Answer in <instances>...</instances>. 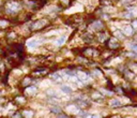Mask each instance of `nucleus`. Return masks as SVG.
Returning <instances> with one entry per match:
<instances>
[{
  "label": "nucleus",
  "instance_id": "2",
  "mask_svg": "<svg viewBox=\"0 0 137 118\" xmlns=\"http://www.w3.org/2000/svg\"><path fill=\"white\" fill-rule=\"evenodd\" d=\"M47 24H48V22L46 20H43V18L42 20H38V21H36L34 23L31 24V26H30L29 29L31 31H38V30H41V29L45 28Z\"/></svg>",
  "mask_w": 137,
  "mask_h": 118
},
{
  "label": "nucleus",
  "instance_id": "22",
  "mask_svg": "<svg viewBox=\"0 0 137 118\" xmlns=\"http://www.w3.org/2000/svg\"><path fill=\"white\" fill-rule=\"evenodd\" d=\"M57 118H68V116L66 114H63V113H60L57 115Z\"/></svg>",
  "mask_w": 137,
  "mask_h": 118
},
{
  "label": "nucleus",
  "instance_id": "12",
  "mask_svg": "<svg viewBox=\"0 0 137 118\" xmlns=\"http://www.w3.org/2000/svg\"><path fill=\"white\" fill-rule=\"evenodd\" d=\"M109 105H110V107H120L121 106V102L118 99H112L109 102Z\"/></svg>",
  "mask_w": 137,
  "mask_h": 118
},
{
  "label": "nucleus",
  "instance_id": "1",
  "mask_svg": "<svg viewBox=\"0 0 137 118\" xmlns=\"http://www.w3.org/2000/svg\"><path fill=\"white\" fill-rule=\"evenodd\" d=\"M4 13L9 15H15L22 10V3L16 1V0H10L3 4Z\"/></svg>",
  "mask_w": 137,
  "mask_h": 118
},
{
  "label": "nucleus",
  "instance_id": "10",
  "mask_svg": "<svg viewBox=\"0 0 137 118\" xmlns=\"http://www.w3.org/2000/svg\"><path fill=\"white\" fill-rule=\"evenodd\" d=\"M93 100L95 101V102H102V101H104V97H103L100 92H97V91H95L94 93H93Z\"/></svg>",
  "mask_w": 137,
  "mask_h": 118
},
{
  "label": "nucleus",
  "instance_id": "7",
  "mask_svg": "<svg viewBox=\"0 0 137 118\" xmlns=\"http://www.w3.org/2000/svg\"><path fill=\"white\" fill-rule=\"evenodd\" d=\"M92 28L95 31H101V30H103V28H104V24H103L101 21H95L92 24Z\"/></svg>",
  "mask_w": 137,
  "mask_h": 118
},
{
  "label": "nucleus",
  "instance_id": "18",
  "mask_svg": "<svg viewBox=\"0 0 137 118\" xmlns=\"http://www.w3.org/2000/svg\"><path fill=\"white\" fill-rule=\"evenodd\" d=\"M61 90L64 91L65 93H71V92H72V89H71L70 87H68V86H65V85L61 86Z\"/></svg>",
  "mask_w": 137,
  "mask_h": 118
},
{
  "label": "nucleus",
  "instance_id": "8",
  "mask_svg": "<svg viewBox=\"0 0 137 118\" xmlns=\"http://www.w3.org/2000/svg\"><path fill=\"white\" fill-rule=\"evenodd\" d=\"M14 102L18 105H23V104L26 103V98L24 96H16L14 98Z\"/></svg>",
  "mask_w": 137,
  "mask_h": 118
},
{
  "label": "nucleus",
  "instance_id": "9",
  "mask_svg": "<svg viewBox=\"0 0 137 118\" xmlns=\"http://www.w3.org/2000/svg\"><path fill=\"white\" fill-rule=\"evenodd\" d=\"M31 83H32V78H31V77H29V76H27V77H24V78H23V81L21 82V86L25 88V87L29 86Z\"/></svg>",
  "mask_w": 137,
  "mask_h": 118
},
{
  "label": "nucleus",
  "instance_id": "16",
  "mask_svg": "<svg viewBox=\"0 0 137 118\" xmlns=\"http://www.w3.org/2000/svg\"><path fill=\"white\" fill-rule=\"evenodd\" d=\"M86 37H84V40L87 42V43H90V42H92L93 41V39H94V37L92 36V35H90V33H87V35H85Z\"/></svg>",
  "mask_w": 137,
  "mask_h": 118
},
{
  "label": "nucleus",
  "instance_id": "24",
  "mask_svg": "<svg viewBox=\"0 0 137 118\" xmlns=\"http://www.w3.org/2000/svg\"><path fill=\"white\" fill-rule=\"evenodd\" d=\"M4 3H3V1H2V0H0V7H2Z\"/></svg>",
  "mask_w": 137,
  "mask_h": 118
},
{
  "label": "nucleus",
  "instance_id": "15",
  "mask_svg": "<svg viewBox=\"0 0 137 118\" xmlns=\"http://www.w3.org/2000/svg\"><path fill=\"white\" fill-rule=\"evenodd\" d=\"M50 112L53 113V114L58 115V114H60V113H61V108H60L59 106L55 105V106H53V107H50Z\"/></svg>",
  "mask_w": 137,
  "mask_h": 118
},
{
  "label": "nucleus",
  "instance_id": "17",
  "mask_svg": "<svg viewBox=\"0 0 137 118\" xmlns=\"http://www.w3.org/2000/svg\"><path fill=\"white\" fill-rule=\"evenodd\" d=\"M50 77H51V79H54V81H59V79H61L62 78V76L60 75V73H58V72H55V73H53L50 75Z\"/></svg>",
  "mask_w": 137,
  "mask_h": 118
},
{
  "label": "nucleus",
  "instance_id": "5",
  "mask_svg": "<svg viewBox=\"0 0 137 118\" xmlns=\"http://www.w3.org/2000/svg\"><path fill=\"white\" fill-rule=\"evenodd\" d=\"M107 44H106V46L107 47H109L110 49H117V48H119V42H118V40L116 39V38H110L107 42H106Z\"/></svg>",
  "mask_w": 137,
  "mask_h": 118
},
{
  "label": "nucleus",
  "instance_id": "19",
  "mask_svg": "<svg viewBox=\"0 0 137 118\" xmlns=\"http://www.w3.org/2000/svg\"><path fill=\"white\" fill-rule=\"evenodd\" d=\"M65 39H66V38H65V36H62L61 38H59V39L56 41V44H57V45H62V44H63V42L65 41Z\"/></svg>",
  "mask_w": 137,
  "mask_h": 118
},
{
  "label": "nucleus",
  "instance_id": "20",
  "mask_svg": "<svg viewBox=\"0 0 137 118\" xmlns=\"http://www.w3.org/2000/svg\"><path fill=\"white\" fill-rule=\"evenodd\" d=\"M7 38H8V39H15V38H16V33L12 31V32L8 33V36H7Z\"/></svg>",
  "mask_w": 137,
  "mask_h": 118
},
{
  "label": "nucleus",
  "instance_id": "23",
  "mask_svg": "<svg viewBox=\"0 0 137 118\" xmlns=\"http://www.w3.org/2000/svg\"><path fill=\"white\" fill-rule=\"evenodd\" d=\"M102 1H104V3H106V4H109L112 2V0H102Z\"/></svg>",
  "mask_w": 137,
  "mask_h": 118
},
{
  "label": "nucleus",
  "instance_id": "13",
  "mask_svg": "<svg viewBox=\"0 0 137 118\" xmlns=\"http://www.w3.org/2000/svg\"><path fill=\"white\" fill-rule=\"evenodd\" d=\"M133 32H134V29L131 26H126V27L123 28V33L125 36H132Z\"/></svg>",
  "mask_w": 137,
  "mask_h": 118
},
{
  "label": "nucleus",
  "instance_id": "11",
  "mask_svg": "<svg viewBox=\"0 0 137 118\" xmlns=\"http://www.w3.org/2000/svg\"><path fill=\"white\" fill-rule=\"evenodd\" d=\"M22 116L25 117V118H32V117L34 116V113H33V111H31V110H26V111H24V112L22 113Z\"/></svg>",
  "mask_w": 137,
  "mask_h": 118
},
{
  "label": "nucleus",
  "instance_id": "3",
  "mask_svg": "<svg viewBox=\"0 0 137 118\" xmlns=\"http://www.w3.org/2000/svg\"><path fill=\"white\" fill-rule=\"evenodd\" d=\"M49 72L48 68H45V67H40V68H37L36 70H33L31 72V76L33 77H38V78H41L45 75H47Z\"/></svg>",
  "mask_w": 137,
  "mask_h": 118
},
{
  "label": "nucleus",
  "instance_id": "21",
  "mask_svg": "<svg viewBox=\"0 0 137 118\" xmlns=\"http://www.w3.org/2000/svg\"><path fill=\"white\" fill-rule=\"evenodd\" d=\"M71 2H72V0H61V3H62V4H64L65 7L70 6V4H71Z\"/></svg>",
  "mask_w": 137,
  "mask_h": 118
},
{
  "label": "nucleus",
  "instance_id": "4",
  "mask_svg": "<svg viewBox=\"0 0 137 118\" xmlns=\"http://www.w3.org/2000/svg\"><path fill=\"white\" fill-rule=\"evenodd\" d=\"M37 92H38V88L36 86H32V85H29V86L25 87V89H24V93L26 96H30V97L34 96Z\"/></svg>",
  "mask_w": 137,
  "mask_h": 118
},
{
  "label": "nucleus",
  "instance_id": "14",
  "mask_svg": "<svg viewBox=\"0 0 137 118\" xmlns=\"http://www.w3.org/2000/svg\"><path fill=\"white\" fill-rule=\"evenodd\" d=\"M38 45H39V41L38 40H34V39L29 40L27 42V46H29V47H37Z\"/></svg>",
  "mask_w": 137,
  "mask_h": 118
},
{
  "label": "nucleus",
  "instance_id": "6",
  "mask_svg": "<svg viewBox=\"0 0 137 118\" xmlns=\"http://www.w3.org/2000/svg\"><path fill=\"white\" fill-rule=\"evenodd\" d=\"M11 25V21L7 18H0V30H4L8 29Z\"/></svg>",
  "mask_w": 137,
  "mask_h": 118
}]
</instances>
